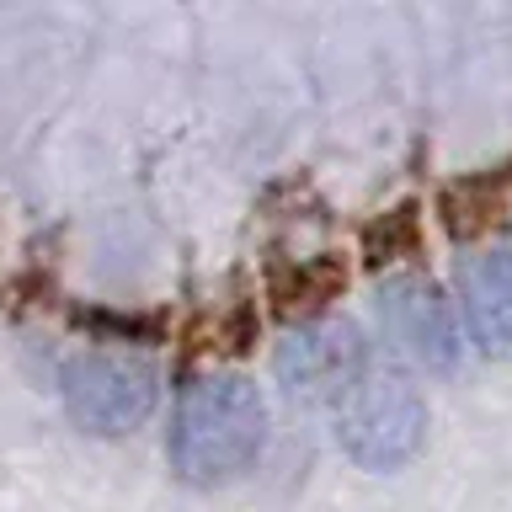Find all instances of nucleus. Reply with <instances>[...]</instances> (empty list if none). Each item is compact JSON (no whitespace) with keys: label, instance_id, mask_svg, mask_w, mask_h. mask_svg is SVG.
Masks as SVG:
<instances>
[{"label":"nucleus","instance_id":"obj_1","mask_svg":"<svg viewBox=\"0 0 512 512\" xmlns=\"http://www.w3.org/2000/svg\"><path fill=\"white\" fill-rule=\"evenodd\" d=\"M267 443V400L246 374H192L171 411V470L192 486H224L246 475Z\"/></svg>","mask_w":512,"mask_h":512},{"label":"nucleus","instance_id":"obj_2","mask_svg":"<svg viewBox=\"0 0 512 512\" xmlns=\"http://www.w3.org/2000/svg\"><path fill=\"white\" fill-rule=\"evenodd\" d=\"M336 443L358 470H400L427 443V406L400 379H358L347 384L336 411Z\"/></svg>","mask_w":512,"mask_h":512},{"label":"nucleus","instance_id":"obj_3","mask_svg":"<svg viewBox=\"0 0 512 512\" xmlns=\"http://www.w3.org/2000/svg\"><path fill=\"white\" fill-rule=\"evenodd\" d=\"M64 406L86 432L118 438L155 411V368L128 352H86L64 368Z\"/></svg>","mask_w":512,"mask_h":512},{"label":"nucleus","instance_id":"obj_4","mask_svg":"<svg viewBox=\"0 0 512 512\" xmlns=\"http://www.w3.org/2000/svg\"><path fill=\"white\" fill-rule=\"evenodd\" d=\"M379 315H384V331H390L416 363L438 368V374L459 368L464 336L454 326V310H448L443 288L427 283L422 272H395V278H384L379 283Z\"/></svg>","mask_w":512,"mask_h":512},{"label":"nucleus","instance_id":"obj_5","mask_svg":"<svg viewBox=\"0 0 512 512\" xmlns=\"http://www.w3.org/2000/svg\"><path fill=\"white\" fill-rule=\"evenodd\" d=\"M459 304L470 342L486 358L512 352V251H480L459 267Z\"/></svg>","mask_w":512,"mask_h":512},{"label":"nucleus","instance_id":"obj_6","mask_svg":"<svg viewBox=\"0 0 512 512\" xmlns=\"http://www.w3.org/2000/svg\"><path fill=\"white\" fill-rule=\"evenodd\" d=\"M358 358V347H352V331L347 326H310L299 336H288L283 352H278V374L304 390H315V384L326 379H342V368Z\"/></svg>","mask_w":512,"mask_h":512}]
</instances>
